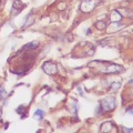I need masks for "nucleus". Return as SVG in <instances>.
Listing matches in <instances>:
<instances>
[{
  "label": "nucleus",
  "mask_w": 133,
  "mask_h": 133,
  "mask_svg": "<svg viewBox=\"0 0 133 133\" xmlns=\"http://www.w3.org/2000/svg\"><path fill=\"white\" fill-rule=\"evenodd\" d=\"M115 107V100L114 98H107L101 102V108L103 111H110L114 109Z\"/></svg>",
  "instance_id": "3"
},
{
  "label": "nucleus",
  "mask_w": 133,
  "mask_h": 133,
  "mask_svg": "<svg viewBox=\"0 0 133 133\" xmlns=\"http://www.w3.org/2000/svg\"><path fill=\"white\" fill-rule=\"evenodd\" d=\"M12 9H15V11H12L14 15H17L18 12L22 9V3L20 2V0H15L14 6H12Z\"/></svg>",
  "instance_id": "6"
},
{
  "label": "nucleus",
  "mask_w": 133,
  "mask_h": 133,
  "mask_svg": "<svg viewBox=\"0 0 133 133\" xmlns=\"http://www.w3.org/2000/svg\"><path fill=\"white\" fill-rule=\"evenodd\" d=\"M95 27H97L98 29H100V30H101V29H102V30H103V29H105V23L104 22H103V21H99V22H97V23H95Z\"/></svg>",
  "instance_id": "10"
},
{
  "label": "nucleus",
  "mask_w": 133,
  "mask_h": 133,
  "mask_svg": "<svg viewBox=\"0 0 133 133\" xmlns=\"http://www.w3.org/2000/svg\"><path fill=\"white\" fill-rule=\"evenodd\" d=\"M129 112H130V113H131V114H133V110H130V111H129Z\"/></svg>",
  "instance_id": "11"
},
{
  "label": "nucleus",
  "mask_w": 133,
  "mask_h": 133,
  "mask_svg": "<svg viewBox=\"0 0 133 133\" xmlns=\"http://www.w3.org/2000/svg\"><path fill=\"white\" fill-rule=\"evenodd\" d=\"M38 47V42H36V41H33V42H30V43H28L27 45H24L23 49H35Z\"/></svg>",
  "instance_id": "9"
},
{
  "label": "nucleus",
  "mask_w": 133,
  "mask_h": 133,
  "mask_svg": "<svg viewBox=\"0 0 133 133\" xmlns=\"http://www.w3.org/2000/svg\"><path fill=\"white\" fill-rule=\"evenodd\" d=\"M123 26H121L120 23H118V22H113L110 26V28L108 29V32H114V31H118V30H120Z\"/></svg>",
  "instance_id": "7"
},
{
  "label": "nucleus",
  "mask_w": 133,
  "mask_h": 133,
  "mask_svg": "<svg viewBox=\"0 0 133 133\" xmlns=\"http://www.w3.org/2000/svg\"><path fill=\"white\" fill-rule=\"evenodd\" d=\"M98 3H99L98 0H82L80 5V9L83 12H90L92 9H94Z\"/></svg>",
  "instance_id": "2"
},
{
  "label": "nucleus",
  "mask_w": 133,
  "mask_h": 133,
  "mask_svg": "<svg viewBox=\"0 0 133 133\" xmlns=\"http://www.w3.org/2000/svg\"><path fill=\"white\" fill-rule=\"evenodd\" d=\"M43 116H44V111L43 110L38 109V110L35 111V113H33V118L37 119V120H42Z\"/></svg>",
  "instance_id": "8"
},
{
  "label": "nucleus",
  "mask_w": 133,
  "mask_h": 133,
  "mask_svg": "<svg viewBox=\"0 0 133 133\" xmlns=\"http://www.w3.org/2000/svg\"><path fill=\"white\" fill-rule=\"evenodd\" d=\"M105 64L104 68H101L102 72L105 73H120L123 71V68L121 65H118L115 63H110V62H103Z\"/></svg>",
  "instance_id": "1"
},
{
  "label": "nucleus",
  "mask_w": 133,
  "mask_h": 133,
  "mask_svg": "<svg viewBox=\"0 0 133 133\" xmlns=\"http://www.w3.org/2000/svg\"><path fill=\"white\" fill-rule=\"evenodd\" d=\"M122 18V16L121 14L118 11V10H113L111 12V16H110V19H111V21H113V22H118L119 20H121Z\"/></svg>",
  "instance_id": "5"
},
{
  "label": "nucleus",
  "mask_w": 133,
  "mask_h": 133,
  "mask_svg": "<svg viewBox=\"0 0 133 133\" xmlns=\"http://www.w3.org/2000/svg\"><path fill=\"white\" fill-rule=\"evenodd\" d=\"M42 69L45 73L48 74H55L57 73V64L52 63V62H45V63L42 65Z\"/></svg>",
  "instance_id": "4"
}]
</instances>
